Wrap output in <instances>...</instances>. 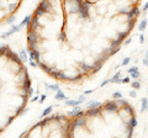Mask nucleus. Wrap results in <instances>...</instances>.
<instances>
[{"label": "nucleus", "instance_id": "obj_48", "mask_svg": "<svg viewBox=\"0 0 148 138\" xmlns=\"http://www.w3.org/2000/svg\"><path fill=\"white\" fill-rule=\"evenodd\" d=\"M46 99H47V95H46V94L41 95V96H40V99H38V102H40V104H43L45 101H46Z\"/></svg>", "mask_w": 148, "mask_h": 138}, {"label": "nucleus", "instance_id": "obj_31", "mask_svg": "<svg viewBox=\"0 0 148 138\" xmlns=\"http://www.w3.org/2000/svg\"><path fill=\"white\" fill-rule=\"evenodd\" d=\"M122 42H120V41L116 38V40H112L110 42V48H117V47H121Z\"/></svg>", "mask_w": 148, "mask_h": 138}, {"label": "nucleus", "instance_id": "obj_26", "mask_svg": "<svg viewBox=\"0 0 148 138\" xmlns=\"http://www.w3.org/2000/svg\"><path fill=\"white\" fill-rule=\"evenodd\" d=\"M126 22H127V31L131 32L133 30V27H135L136 19H128V20H126Z\"/></svg>", "mask_w": 148, "mask_h": 138}, {"label": "nucleus", "instance_id": "obj_28", "mask_svg": "<svg viewBox=\"0 0 148 138\" xmlns=\"http://www.w3.org/2000/svg\"><path fill=\"white\" fill-rule=\"evenodd\" d=\"M127 123H130V125H131L133 128H136L137 125H138V121H137V118H136V115H135V116H130V120H128Z\"/></svg>", "mask_w": 148, "mask_h": 138}, {"label": "nucleus", "instance_id": "obj_63", "mask_svg": "<svg viewBox=\"0 0 148 138\" xmlns=\"http://www.w3.org/2000/svg\"><path fill=\"white\" fill-rule=\"evenodd\" d=\"M49 1H52V0H49Z\"/></svg>", "mask_w": 148, "mask_h": 138}, {"label": "nucleus", "instance_id": "obj_53", "mask_svg": "<svg viewBox=\"0 0 148 138\" xmlns=\"http://www.w3.org/2000/svg\"><path fill=\"white\" fill-rule=\"evenodd\" d=\"M148 10V1L143 4V8H142V11H143V15H146V12Z\"/></svg>", "mask_w": 148, "mask_h": 138}, {"label": "nucleus", "instance_id": "obj_52", "mask_svg": "<svg viewBox=\"0 0 148 138\" xmlns=\"http://www.w3.org/2000/svg\"><path fill=\"white\" fill-rule=\"evenodd\" d=\"M108 84H110V79H105L104 81H101V84H100V88H104V86H106Z\"/></svg>", "mask_w": 148, "mask_h": 138}, {"label": "nucleus", "instance_id": "obj_21", "mask_svg": "<svg viewBox=\"0 0 148 138\" xmlns=\"http://www.w3.org/2000/svg\"><path fill=\"white\" fill-rule=\"evenodd\" d=\"M147 25H148V20L147 19L141 20L140 25H138V31H140V32H145V30L147 29Z\"/></svg>", "mask_w": 148, "mask_h": 138}, {"label": "nucleus", "instance_id": "obj_6", "mask_svg": "<svg viewBox=\"0 0 148 138\" xmlns=\"http://www.w3.org/2000/svg\"><path fill=\"white\" fill-rule=\"evenodd\" d=\"M27 27V31H40L38 29L41 27V22H40V17L34 15L32 19L30 21V24L26 26Z\"/></svg>", "mask_w": 148, "mask_h": 138}, {"label": "nucleus", "instance_id": "obj_40", "mask_svg": "<svg viewBox=\"0 0 148 138\" xmlns=\"http://www.w3.org/2000/svg\"><path fill=\"white\" fill-rule=\"evenodd\" d=\"M128 10H130V8H127V6L121 8V9H119V14H120V15H127Z\"/></svg>", "mask_w": 148, "mask_h": 138}, {"label": "nucleus", "instance_id": "obj_39", "mask_svg": "<svg viewBox=\"0 0 148 138\" xmlns=\"http://www.w3.org/2000/svg\"><path fill=\"white\" fill-rule=\"evenodd\" d=\"M131 79H135V80H137V79H140V77H141V73H140V70L138 72H133V73H131Z\"/></svg>", "mask_w": 148, "mask_h": 138}, {"label": "nucleus", "instance_id": "obj_7", "mask_svg": "<svg viewBox=\"0 0 148 138\" xmlns=\"http://www.w3.org/2000/svg\"><path fill=\"white\" fill-rule=\"evenodd\" d=\"M141 15V10H140V8H138L137 5L135 6H132V8H130V10L127 12V15H126V19H137L138 16Z\"/></svg>", "mask_w": 148, "mask_h": 138}, {"label": "nucleus", "instance_id": "obj_5", "mask_svg": "<svg viewBox=\"0 0 148 138\" xmlns=\"http://www.w3.org/2000/svg\"><path fill=\"white\" fill-rule=\"evenodd\" d=\"M37 6L42 9L46 15H52V14L54 12L53 4H52V1H49V0H41L40 4Z\"/></svg>", "mask_w": 148, "mask_h": 138}, {"label": "nucleus", "instance_id": "obj_22", "mask_svg": "<svg viewBox=\"0 0 148 138\" xmlns=\"http://www.w3.org/2000/svg\"><path fill=\"white\" fill-rule=\"evenodd\" d=\"M133 130H135V128H133L131 125H130V123H126V128H125V132H126V136H127L128 138H131V137H132V135H133Z\"/></svg>", "mask_w": 148, "mask_h": 138}, {"label": "nucleus", "instance_id": "obj_16", "mask_svg": "<svg viewBox=\"0 0 148 138\" xmlns=\"http://www.w3.org/2000/svg\"><path fill=\"white\" fill-rule=\"evenodd\" d=\"M18 57H20V59L24 63L26 62H29V53H27V51L26 49H21L20 52H18Z\"/></svg>", "mask_w": 148, "mask_h": 138}, {"label": "nucleus", "instance_id": "obj_20", "mask_svg": "<svg viewBox=\"0 0 148 138\" xmlns=\"http://www.w3.org/2000/svg\"><path fill=\"white\" fill-rule=\"evenodd\" d=\"M99 106H103V104H101L100 101L91 100V101H89V102L86 104V109H94V107H99Z\"/></svg>", "mask_w": 148, "mask_h": 138}, {"label": "nucleus", "instance_id": "obj_2", "mask_svg": "<svg viewBox=\"0 0 148 138\" xmlns=\"http://www.w3.org/2000/svg\"><path fill=\"white\" fill-rule=\"evenodd\" d=\"M94 5V1H91V0H83L82 3V6H80V10L78 12V16H79V19L82 20H85V21H89L90 20V9L91 6Z\"/></svg>", "mask_w": 148, "mask_h": 138}, {"label": "nucleus", "instance_id": "obj_30", "mask_svg": "<svg viewBox=\"0 0 148 138\" xmlns=\"http://www.w3.org/2000/svg\"><path fill=\"white\" fill-rule=\"evenodd\" d=\"M53 111V106H48V107H46L43 110V112L41 113V117H46V116H48V115H51Z\"/></svg>", "mask_w": 148, "mask_h": 138}, {"label": "nucleus", "instance_id": "obj_11", "mask_svg": "<svg viewBox=\"0 0 148 138\" xmlns=\"http://www.w3.org/2000/svg\"><path fill=\"white\" fill-rule=\"evenodd\" d=\"M121 109H122L123 111L128 115V116H135V115H136V113H135V109H133V107H132V106H131V105H130L128 102L123 104L122 106H121Z\"/></svg>", "mask_w": 148, "mask_h": 138}, {"label": "nucleus", "instance_id": "obj_33", "mask_svg": "<svg viewBox=\"0 0 148 138\" xmlns=\"http://www.w3.org/2000/svg\"><path fill=\"white\" fill-rule=\"evenodd\" d=\"M31 19H32V15H26V16H25V19H24V20H22V21L20 22V25H21L22 27H24V26H27V25L30 24Z\"/></svg>", "mask_w": 148, "mask_h": 138}, {"label": "nucleus", "instance_id": "obj_32", "mask_svg": "<svg viewBox=\"0 0 148 138\" xmlns=\"http://www.w3.org/2000/svg\"><path fill=\"white\" fill-rule=\"evenodd\" d=\"M9 49H10V48H9V46H8V44H1V46H0V57L5 56L6 52H8Z\"/></svg>", "mask_w": 148, "mask_h": 138}, {"label": "nucleus", "instance_id": "obj_36", "mask_svg": "<svg viewBox=\"0 0 148 138\" xmlns=\"http://www.w3.org/2000/svg\"><path fill=\"white\" fill-rule=\"evenodd\" d=\"M34 15H36V16H38V17H41V16H45L46 14L43 12V10L41 8H38L37 6L36 9H35V12H34Z\"/></svg>", "mask_w": 148, "mask_h": 138}, {"label": "nucleus", "instance_id": "obj_38", "mask_svg": "<svg viewBox=\"0 0 148 138\" xmlns=\"http://www.w3.org/2000/svg\"><path fill=\"white\" fill-rule=\"evenodd\" d=\"M142 63H143V66H146L148 67V49L145 52V56H143V59H142Z\"/></svg>", "mask_w": 148, "mask_h": 138}, {"label": "nucleus", "instance_id": "obj_24", "mask_svg": "<svg viewBox=\"0 0 148 138\" xmlns=\"http://www.w3.org/2000/svg\"><path fill=\"white\" fill-rule=\"evenodd\" d=\"M69 79V75L67 73H64L63 70H59L58 72V80H62V81H68Z\"/></svg>", "mask_w": 148, "mask_h": 138}, {"label": "nucleus", "instance_id": "obj_8", "mask_svg": "<svg viewBox=\"0 0 148 138\" xmlns=\"http://www.w3.org/2000/svg\"><path fill=\"white\" fill-rule=\"evenodd\" d=\"M101 112H103V106L94 107V109H86L85 110V115L88 117H91V118L99 116V115H101Z\"/></svg>", "mask_w": 148, "mask_h": 138}, {"label": "nucleus", "instance_id": "obj_4", "mask_svg": "<svg viewBox=\"0 0 148 138\" xmlns=\"http://www.w3.org/2000/svg\"><path fill=\"white\" fill-rule=\"evenodd\" d=\"M120 105L117 104L116 100H109L103 105V110L106 112H110V113H119L120 111Z\"/></svg>", "mask_w": 148, "mask_h": 138}, {"label": "nucleus", "instance_id": "obj_35", "mask_svg": "<svg viewBox=\"0 0 148 138\" xmlns=\"http://www.w3.org/2000/svg\"><path fill=\"white\" fill-rule=\"evenodd\" d=\"M131 86H132V89H135V90H140L141 89V83H140V80H133L132 83H131Z\"/></svg>", "mask_w": 148, "mask_h": 138}, {"label": "nucleus", "instance_id": "obj_44", "mask_svg": "<svg viewBox=\"0 0 148 138\" xmlns=\"http://www.w3.org/2000/svg\"><path fill=\"white\" fill-rule=\"evenodd\" d=\"M106 10H108V8H106V6L99 8L98 9V14H99V15H104V14H106Z\"/></svg>", "mask_w": 148, "mask_h": 138}, {"label": "nucleus", "instance_id": "obj_17", "mask_svg": "<svg viewBox=\"0 0 148 138\" xmlns=\"http://www.w3.org/2000/svg\"><path fill=\"white\" fill-rule=\"evenodd\" d=\"M64 105L66 106H71V107H73V106H75V105H80V101L79 100H75V99H67V100H64Z\"/></svg>", "mask_w": 148, "mask_h": 138}, {"label": "nucleus", "instance_id": "obj_19", "mask_svg": "<svg viewBox=\"0 0 148 138\" xmlns=\"http://www.w3.org/2000/svg\"><path fill=\"white\" fill-rule=\"evenodd\" d=\"M54 99L56 100H67L68 98L66 96V94L63 93V91L61 89H58L57 91H56V95H54Z\"/></svg>", "mask_w": 148, "mask_h": 138}, {"label": "nucleus", "instance_id": "obj_59", "mask_svg": "<svg viewBox=\"0 0 148 138\" xmlns=\"http://www.w3.org/2000/svg\"><path fill=\"white\" fill-rule=\"evenodd\" d=\"M92 91H94V89H89V90H85V91H84V94H85V95H89V94H91V93H92Z\"/></svg>", "mask_w": 148, "mask_h": 138}, {"label": "nucleus", "instance_id": "obj_12", "mask_svg": "<svg viewBox=\"0 0 148 138\" xmlns=\"http://www.w3.org/2000/svg\"><path fill=\"white\" fill-rule=\"evenodd\" d=\"M103 64L104 63H101V62H99V61H94V63H92V69H91V72H90V74H95V73H98L100 69H101V67H103Z\"/></svg>", "mask_w": 148, "mask_h": 138}, {"label": "nucleus", "instance_id": "obj_41", "mask_svg": "<svg viewBox=\"0 0 148 138\" xmlns=\"http://www.w3.org/2000/svg\"><path fill=\"white\" fill-rule=\"evenodd\" d=\"M130 62H131V58H130V57L123 58L122 62H121V66H122V67H126V66H128V64H130Z\"/></svg>", "mask_w": 148, "mask_h": 138}, {"label": "nucleus", "instance_id": "obj_46", "mask_svg": "<svg viewBox=\"0 0 148 138\" xmlns=\"http://www.w3.org/2000/svg\"><path fill=\"white\" fill-rule=\"evenodd\" d=\"M128 95H130V98H132V99H135V98H137V91L135 90V89H132L131 91L128 93Z\"/></svg>", "mask_w": 148, "mask_h": 138}, {"label": "nucleus", "instance_id": "obj_3", "mask_svg": "<svg viewBox=\"0 0 148 138\" xmlns=\"http://www.w3.org/2000/svg\"><path fill=\"white\" fill-rule=\"evenodd\" d=\"M41 42V36L38 31H27V48L35 49Z\"/></svg>", "mask_w": 148, "mask_h": 138}, {"label": "nucleus", "instance_id": "obj_27", "mask_svg": "<svg viewBox=\"0 0 148 138\" xmlns=\"http://www.w3.org/2000/svg\"><path fill=\"white\" fill-rule=\"evenodd\" d=\"M147 106H148V98H142L141 100V112L142 113L147 110Z\"/></svg>", "mask_w": 148, "mask_h": 138}, {"label": "nucleus", "instance_id": "obj_37", "mask_svg": "<svg viewBox=\"0 0 148 138\" xmlns=\"http://www.w3.org/2000/svg\"><path fill=\"white\" fill-rule=\"evenodd\" d=\"M58 72H59L58 69H54V68H53L48 75H49L51 78H53V79H57V80H58Z\"/></svg>", "mask_w": 148, "mask_h": 138}, {"label": "nucleus", "instance_id": "obj_60", "mask_svg": "<svg viewBox=\"0 0 148 138\" xmlns=\"http://www.w3.org/2000/svg\"><path fill=\"white\" fill-rule=\"evenodd\" d=\"M120 67H121V64H116V66H115V70H117Z\"/></svg>", "mask_w": 148, "mask_h": 138}, {"label": "nucleus", "instance_id": "obj_14", "mask_svg": "<svg viewBox=\"0 0 148 138\" xmlns=\"http://www.w3.org/2000/svg\"><path fill=\"white\" fill-rule=\"evenodd\" d=\"M37 64H38V67H40L41 69H42V70H43L45 73H47V74H49V73H51V70H52V69H53V67H49L48 64L43 63L42 61H41V62H38Z\"/></svg>", "mask_w": 148, "mask_h": 138}, {"label": "nucleus", "instance_id": "obj_61", "mask_svg": "<svg viewBox=\"0 0 148 138\" xmlns=\"http://www.w3.org/2000/svg\"><path fill=\"white\" fill-rule=\"evenodd\" d=\"M147 96H148V88H147Z\"/></svg>", "mask_w": 148, "mask_h": 138}, {"label": "nucleus", "instance_id": "obj_29", "mask_svg": "<svg viewBox=\"0 0 148 138\" xmlns=\"http://www.w3.org/2000/svg\"><path fill=\"white\" fill-rule=\"evenodd\" d=\"M58 41H59V42H66V41H67V33H66V31H64V30H62L58 33Z\"/></svg>", "mask_w": 148, "mask_h": 138}, {"label": "nucleus", "instance_id": "obj_25", "mask_svg": "<svg viewBox=\"0 0 148 138\" xmlns=\"http://www.w3.org/2000/svg\"><path fill=\"white\" fill-rule=\"evenodd\" d=\"M80 110H83L80 105H75V106H73V110H72V111H69V116H71V117H74L78 112L80 111Z\"/></svg>", "mask_w": 148, "mask_h": 138}, {"label": "nucleus", "instance_id": "obj_15", "mask_svg": "<svg viewBox=\"0 0 148 138\" xmlns=\"http://www.w3.org/2000/svg\"><path fill=\"white\" fill-rule=\"evenodd\" d=\"M84 78V75L82 74V73H78L77 75H73V77H69V79L68 81H71V83H80L82 79Z\"/></svg>", "mask_w": 148, "mask_h": 138}, {"label": "nucleus", "instance_id": "obj_58", "mask_svg": "<svg viewBox=\"0 0 148 138\" xmlns=\"http://www.w3.org/2000/svg\"><path fill=\"white\" fill-rule=\"evenodd\" d=\"M40 99V96H32L31 98V102H35V101H38Z\"/></svg>", "mask_w": 148, "mask_h": 138}, {"label": "nucleus", "instance_id": "obj_57", "mask_svg": "<svg viewBox=\"0 0 148 138\" xmlns=\"http://www.w3.org/2000/svg\"><path fill=\"white\" fill-rule=\"evenodd\" d=\"M145 41H146V37H145V35L142 33H140V43H145Z\"/></svg>", "mask_w": 148, "mask_h": 138}, {"label": "nucleus", "instance_id": "obj_9", "mask_svg": "<svg viewBox=\"0 0 148 138\" xmlns=\"http://www.w3.org/2000/svg\"><path fill=\"white\" fill-rule=\"evenodd\" d=\"M21 27H22V26H21L20 24H18V25H15V24L11 25V29L9 30V31H6V32H4V33L0 35V38H6V37H9V36H11L12 33H15V32H18V31L21 30Z\"/></svg>", "mask_w": 148, "mask_h": 138}, {"label": "nucleus", "instance_id": "obj_47", "mask_svg": "<svg viewBox=\"0 0 148 138\" xmlns=\"http://www.w3.org/2000/svg\"><path fill=\"white\" fill-rule=\"evenodd\" d=\"M29 64H30V67H32V68L38 67V64H37V62H36V61H34V59H29Z\"/></svg>", "mask_w": 148, "mask_h": 138}, {"label": "nucleus", "instance_id": "obj_45", "mask_svg": "<svg viewBox=\"0 0 148 138\" xmlns=\"http://www.w3.org/2000/svg\"><path fill=\"white\" fill-rule=\"evenodd\" d=\"M128 83H131V77H125L121 79V84H128Z\"/></svg>", "mask_w": 148, "mask_h": 138}, {"label": "nucleus", "instance_id": "obj_62", "mask_svg": "<svg viewBox=\"0 0 148 138\" xmlns=\"http://www.w3.org/2000/svg\"><path fill=\"white\" fill-rule=\"evenodd\" d=\"M146 111H148V106H147V110H146Z\"/></svg>", "mask_w": 148, "mask_h": 138}, {"label": "nucleus", "instance_id": "obj_13", "mask_svg": "<svg viewBox=\"0 0 148 138\" xmlns=\"http://www.w3.org/2000/svg\"><path fill=\"white\" fill-rule=\"evenodd\" d=\"M120 77H121V70H119L115 73L112 75V78L110 79V83H112V84H121V79H120Z\"/></svg>", "mask_w": 148, "mask_h": 138}, {"label": "nucleus", "instance_id": "obj_56", "mask_svg": "<svg viewBox=\"0 0 148 138\" xmlns=\"http://www.w3.org/2000/svg\"><path fill=\"white\" fill-rule=\"evenodd\" d=\"M34 91H35V89H32V86H31L29 89V91H27V96H29V98H32V96H34Z\"/></svg>", "mask_w": 148, "mask_h": 138}, {"label": "nucleus", "instance_id": "obj_42", "mask_svg": "<svg viewBox=\"0 0 148 138\" xmlns=\"http://www.w3.org/2000/svg\"><path fill=\"white\" fill-rule=\"evenodd\" d=\"M140 69H138V67L137 66H133V67H130L128 69H127V73L128 74H131V73H133V72H138Z\"/></svg>", "mask_w": 148, "mask_h": 138}, {"label": "nucleus", "instance_id": "obj_55", "mask_svg": "<svg viewBox=\"0 0 148 138\" xmlns=\"http://www.w3.org/2000/svg\"><path fill=\"white\" fill-rule=\"evenodd\" d=\"M131 42H132V37H127L126 40L123 41V46H128V44L131 43Z\"/></svg>", "mask_w": 148, "mask_h": 138}, {"label": "nucleus", "instance_id": "obj_51", "mask_svg": "<svg viewBox=\"0 0 148 138\" xmlns=\"http://www.w3.org/2000/svg\"><path fill=\"white\" fill-rule=\"evenodd\" d=\"M78 100L80 101V104H83V102H85V100H86V95L85 94H83V95H80L79 98H78Z\"/></svg>", "mask_w": 148, "mask_h": 138}, {"label": "nucleus", "instance_id": "obj_10", "mask_svg": "<svg viewBox=\"0 0 148 138\" xmlns=\"http://www.w3.org/2000/svg\"><path fill=\"white\" fill-rule=\"evenodd\" d=\"M20 4H21V0H14V1H10L8 4V11L10 14H14L18 9Z\"/></svg>", "mask_w": 148, "mask_h": 138}, {"label": "nucleus", "instance_id": "obj_23", "mask_svg": "<svg viewBox=\"0 0 148 138\" xmlns=\"http://www.w3.org/2000/svg\"><path fill=\"white\" fill-rule=\"evenodd\" d=\"M15 21H16V16H15V14H11V15L6 16V21H5V24H6V25H14V24H15Z\"/></svg>", "mask_w": 148, "mask_h": 138}, {"label": "nucleus", "instance_id": "obj_43", "mask_svg": "<svg viewBox=\"0 0 148 138\" xmlns=\"http://www.w3.org/2000/svg\"><path fill=\"white\" fill-rule=\"evenodd\" d=\"M121 98H122V94L120 93V91H115V93L112 94V99H115V100L121 99Z\"/></svg>", "mask_w": 148, "mask_h": 138}, {"label": "nucleus", "instance_id": "obj_50", "mask_svg": "<svg viewBox=\"0 0 148 138\" xmlns=\"http://www.w3.org/2000/svg\"><path fill=\"white\" fill-rule=\"evenodd\" d=\"M5 17H6V12L4 11V9H0V20L5 19Z\"/></svg>", "mask_w": 148, "mask_h": 138}, {"label": "nucleus", "instance_id": "obj_34", "mask_svg": "<svg viewBox=\"0 0 148 138\" xmlns=\"http://www.w3.org/2000/svg\"><path fill=\"white\" fill-rule=\"evenodd\" d=\"M45 86H46V88H48V90H52V91H57L59 89L58 84H47V83H46Z\"/></svg>", "mask_w": 148, "mask_h": 138}, {"label": "nucleus", "instance_id": "obj_49", "mask_svg": "<svg viewBox=\"0 0 148 138\" xmlns=\"http://www.w3.org/2000/svg\"><path fill=\"white\" fill-rule=\"evenodd\" d=\"M14 118H15V116H10V117H8V121L5 122V127H8L10 123L14 121Z\"/></svg>", "mask_w": 148, "mask_h": 138}, {"label": "nucleus", "instance_id": "obj_54", "mask_svg": "<svg viewBox=\"0 0 148 138\" xmlns=\"http://www.w3.org/2000/svg\"><path fill=\"white\" fill-rule=\"evenodd\" d=\"M29 111H30V109H29V107H25V109H24V107H22V110H21V112H20V116H24V115H25V113H27V112H29Z\"/></svg>", "mask_w": 148, "mask_h": 138}, {"label": "nucleus", "instance_id": "obj_18", "mask_svg": "<svg viewBox=\"0 0 148 138\" xmlns=\"http://www.w3.org/2000/svg\"><path fill=\"white\" fill-rule=\"evenodd\" d=\"M128 33H130L128 31H120V32H117V40L120 41V42L123 43V40H126L128 37Z\"/></svg>", "mask_w": 148, "mask_h": 138}, {"label": "nucleus", "instance_id": "obj_1", "mask_svg": "<svg viewBox=\"0 0 148 138\" xmlns=\"http://www.w3.org/2000/svg\"><path fill=\"white\" fill-rule=\"evenodd\" d=\"M83 0H63V6L66 9L67 14L71 15H78L80 10Z\"/></svg>", "mask_w": 148, "mask_h": 138}]
</instances>
